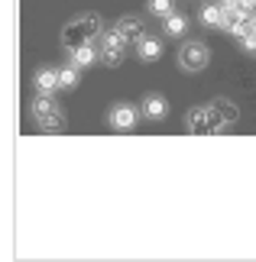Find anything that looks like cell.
I'll return each instance as SVG.
<instances>
[{
    "mask_svg": "<svg viewBox=\"0 0 256 262\" xmlns=\"http://www.w3.org/2000/svg\"><path fill=\"white\" fill-rule=\"evenodd\" d=\"M85 42H91L88 39V33H85V26H81V19H75V23H68L65 29H62V46L68 49H78V46H85Z\"/></svg>",
    "mask_w": 256,
    "mask_h": 262,
    "instance_id": "7",
    "label": "cell"
},
{
    "mask_svg": "<svg viewBox=\"0 0 256 262\" xmlns=\"http://www.w3.org/2000/svg\"><path fill=\"white\" fill-rule=\"evenodd\" d=\"M221 4H237V0H221Z\"/></svg>",
    "mask_w": 256,
    "mask_h": 262,
    "instance_id": "18",
    "label": "cell"
},
{
    "mask_svg": "<svg viewBox=\"0 0 256 262\" xmlns=\"http://www.w3.org/2000/svg\"><path fill=\"white\" fill-rule=\"evenodd\" d=\"M78 19H81V26H85V33H88L91 42H97V39L104 36V26H101V16L97 13H81Z\"/></svg>",
    "mask_w": 256,
    "mask_h": 262,
    "instance_id": "14",
    "label": "cell"
},
{
    "mask_svg": "<svg viewBox=\"0 0 256 262\" xmlns=\"http://www.w3.org/2000/svg\"><path fill=\"white\" fill-rule=\"evenodd\" d=\"M188 133H211V107H191L185 117Z\"/></svg>",
    "mask_w": 256,
    "mask_h": 262,
    "instance_id": "5",
    "label": "cell"
},
{
    "mask_svg": "<svg viewBox=\"0 0 256 262\" xmlns=\"http://www.w3.org/2000/svg\"><path fill=\"white\" fill-rule=\"evenodd\" d=\"M214 110H218V117H221V120H224L227 126H233V123L240 120V110L233 107L230 100H218V104H214Z\"/></svg>",
    "mask_w": 256,
    "mask_h": 262,
    "instance_id": "16",
    "label": "cell"
},
{
    "mask_svg": "<svg viewBox=\"0 0 256 262\" xmlns=\"http://www.w3.org/2000/svg\"><path fill=\"white\" fill-rule=\"evenodd\" d=\"M136 55L143 58V62H159V58H162V42L152 39V36H143L136 42Z\"/></svg>",
    "mask_w": 256,
    "mask_h": 262,
    "instance_id": "11",
    "label": "cell"
},
{
    "mask_svg": "<svg viewBox=\"0 0 256 262\" xmlns=\"http://www.w3.org/2000/svg\"><path fill=\"white\" fill-rule=\"evenodd\" d=\"M149 13L152 16H169L172 13V0H149Z\"/></svg>",
    "mask_w": 256,
    "mask_h": 262,
    "instance_id": "17",
    "label": "cell"
},
{
    "mask_svg": "<svg viewBox=\"0 0 256 262\" xmlns=\"http://www.w3.org/2000/svg\"><path fill=\"white\" fill-rule=\"evenodd\" d=\"M117 33L124 36L130 46H136L140 39L146 36V33H143V23H140V16H124V19H120V23H117Z\"/></svg>",
    "mask_w": 256,
    "mask_h": 262,
    "instance_id": "8",
    "label": "cell"
},
{
    "mask_svg": "<svg viewBox=\"0 0 256 262\" xmlns=\"http://www.w3.org/2000/svg\"><path fill=\"white\" fill-rule=\"evenodd\" d=\"M185 29H188V19L182 13L162 16V33H166V36H185Z\"/></svg>",
    "mask_w": 256,
    "mask_h": 262,
    "instance_id": "13",
    "label": "cell"
},
{
    "mask_svg": "<svg viewBox=\"0 0 256 262\" xmlns=\"http://www.w3.org/2000/svg\"><path fill=\"white\" fill-rule=\"evenodd\" d=\"M29 110H33V120H36L43 129H49V133H55V129L65 126V114L58 110V104H55L52 94H39Z\"/></svg>",
    "mask_w": 256,
    "mask_h": 262,
    "instance_id": "1",
    "label": "cell"
},
{
    "mask_svg": "<svg viewBox=\"0 0 256 262\" xmlns=\"http://www.w3.org/2000/svg\"><path fill=\"white\" fill-rule=\"evenodd\" d=\"M97 58H101V52L94 49V42H85V46L71 49V65H78V68H91Z\"/></svg>",
    "mask_w": 256,
    "mask_h": 262,
    "instance_id": "10",
    "label": "cell"
},
{
    "mask_svg": "<svg viewBox=\"0 0 256 262\" xmlns=\"http://www.w3.org/2000/svg\"><path fill=\"white\" fill-rule=\"evenodd\" d=\"M136 120H140V110L136 107L117 104L114 110H110L107 123H110V129H117V133H130V129H136Z\"/></svg>",
    "mask_w": 256,
    "mask_h": 262,
    "instance_id": "4",
    "label": "cell"
},
{
    "mask_svg": "<svg viewBox=\"0 0 256 262\" xmlns=\"http://www.w3.org/2000/svg\"><path fill=\"white\" fill-rule=\"evenodd\" d=\"M198 16H201V26H211V29L221 26L224 23V4H204Z\"/></svg>",
    "mask_w": 256,
    "mask_h": 262,
    "instance_id": "12",
    "label": "cell"
},
{
    "mask_svg": "<svg viewBox=\"0 0 256 262\" xmlns=\"http://www.w3.org/2000/svg\"><path fill=\"white\" fill-rule=\"evenodd\" d=\"M140 114L146 117V120H166L169 104L159 94H146V97H143V104H140Z\"/></svg>",
    "mask_w": 256,
    "mask_h": 262,
    "instance_id": "6",
    "label": "cell"
},
{
    "mask_svg": "<svg viewBox=\"0 0 256 262\" xmlns=\"http://www.w3.org/2000/svg\"><path fill=\"white\" fill-rule=\"evenodd\" d=\"M58 81H62L65 91L78 88V81H81V68H78V65H65V68H58Z\"/></svg>",
    "mask_w": 256,
    "mask_h": 262,
    "instance_id": "15",
    "label": "cell"
},
{
    "mask_svg": "<svg viewBox=\"0 0 256 262\" xmlns=\"http://www.w3.org/2000/svg\"><path fill=\"white\" fill-rule=\"evenodd\" d=\"M127 39L117 33V26L114 29H107L104 36L97 39V52H101V62H104L107 68H117L120 62H124V55H127Z\"/></svg>",
    "mask_w": 256,
    "mask_h": 262,
    "instance_id": "2",
    "label": "cell"
},
{
    "mask_svg": "<svg viewBox=\"0 0 256 262\" xmlns=\"http://www.w3.org/2000/svg\"><path fill=\"white\" fill-rule=\"evenodd\" d=\"M208 46L204 42H188L185 49L179 52V65L185 68V72H201L204 65H208Z\"/></svg>",
    "mask_w": 256,
    "mask_h": 262,
    "instance_id": "3",
    "label": "cell"
},
{
    "mask_svg": "<svg viewBox=\"0 0 256 262\" xmlns=\"http://www.w3.org/2000/svg\"><path fill=\"white\" fill-rule=\"evenodd\" d=\"M33 81H36V91H39V94H52V91L62 88V81H58V72H55V68H39Z\"/></svg>",
    "mask_w": 256,
    "mask_h": 262,
    "instance_id": "9",
    "label": "cell"
}]
</instances>
